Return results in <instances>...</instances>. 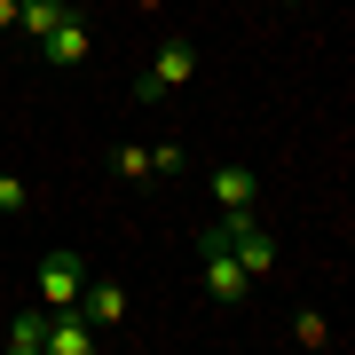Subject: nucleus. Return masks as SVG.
<instances>
[{"mask_svg": "<svg viewBox=\"0 0 355 355\" xmlns=\"http://www.w3.org/2000/svg\"><path fill=\"white\" fill-rule=\"evenodd\" d=\"M198 253H205V292H214V308H237L245 292H253V277H245V261L229 253V229L221 221L198 229Z\"/></svg>", "mask_w": 355, "mask_h": 355, "instance_id": "f257e3e1", "label": "nucleus"}, {"mask_svg": "<svg viewBox=\"0 0 355 355\" xmlns=\"http://www.w3.org/2000/svg\"><path fill=\"white\" fill-rule=\"evenodd\" d=\"M190 71H198V40H166V48L150 55V71L135 79V95H142V103H166L182 79H190Z\"/></svg>", "mask_w": 355, "mask_h": 355, "instance_id": "f03ea898", "label": "nucleus"}, {"mask_svg": "<svg viewBox=\"0 0 355 355\" xmlns=\"http://www.w3.org/2000/svg\"><path fill=\"white\" fill-rule=\"evenodd\" d=\"M221 229H229V253L245 261V277H277V237H268V229L253 221V214H221Z\"/></svg>", "mask_w": 355, "mask_h": 355, "instance_id": "7ed1b4c3", "label": "nucleus"}, {"mask_svg": "<svg viewBox=\"0 0 355 355\" xmlns=\"http://www.w3.org/2000/svg\"><path fill=\"white\" fill-rule=\"evenodd\" d=\"M79 316H87L95 331L127 324V284H119V277H87V284H79Z\"/></svg>", "mask_w": 355, "mask_h": 355, "instance_id": "20e7f679", "label": "nucleus"}, {"mask_svg": "<svg viewBox=\"0 0 355 355\" xmlns=\"http://www.w3.org/2000/svg\"><path fill=\"white\" fill-rule=\"evenodd\" d=\"M79 284H87V261H79V253H48V261H40V300H48V308H71Z\"/></svg>", "mask_w": 355, "mask_h": 355, "instance_id": "39448f33", "label": "nucleus"}, {"mask_svg": "<svg viewBox=\"0 0 355 355\" xmlns=\"http://www.w3.org/2000/svg\"><path fill=\"white\" fill-rule=\"evenodd\" d=\"M87 347H95V324L79 316V300L71 308H48V347H40V355H87Z\"/></svg>", "mask_w": 355, "mask_h": 355, "instance_id": "423d86ee", "label": "nucleus"}, {"mask_svg": "<svg viewBox=\"0 0 355 355\" xmlns=\"http://www.w3.org/2000/svg\"><path fill=\"white\" fill-rule=\"evenodd\" d=\"M253 198H261L253 166H214V205H221V214H253Z\"/></svg>", "mask_w": 355, "mask_h": 355, "instance_id": "0eeeda50", "label": "nucleus"}, {"mask_svg": "<svg viewBox=\"0 0 355 355\" xmlns=\"http://www.w3.org/2000/svg\"><path fill=\"white\" fill-rule=\"evenodd\" d=\"M40 55H48V64H64V71H71V64H87V16L71 8L64 24H55L48 40H40Z\"/></svg>", "mask_w": 355, "mask_h": 355, "instance_id": "6e6552de", "label": "nucleus"}, {"mask_svg": "<svg viewBox=\"0 0 355 355\" xmlns=\"http://www.w3.org/2000/svg\"><path fill=\"white\" fill-rule=\"evenodd\" d=\"M64 16H71V0H16V32L24 40H48Z\"/></svg>", "mask_w": 355, "mask_h": 355, "instance_id": "1a4fd4ad", "label": "nucleus"}, {"mask_svg": "<svg viewBox=\"0 0 355 355\" xmlns=\"http://www.w3.org/2000/svg\"><path fill=\"white\" fill-rule=\"evenodd\" d=\"M0 347H8V355H40V347H48V316L24 308L16 324H0Z\"/></svg>", "mask_w": 355, "mask_h": 355, "instance_id": "9d476101", "label": "nucleus"}, {"mask_svg": "<svg viewBox=\"0 0 355 355\" xmlns=\"http://www.w3.org/2000/svg\"><path fill=\"white\" fill-rule=\"evenodd\" d=\"M292 340H300V347H331V324H324V308H300V316H292Z\"/></svg>", "mask_w": 355, "mask_h": 355, "instance_id": "9b49d317", "label": "nucleus"}, {"mask_svg": "<svg viewBox=\"0 0 355 355\" xmlns=\"http://www.w3.org/2000/svg\"><path fill=\"white\" fill-rule=\"evenodd\" d=\"M111 166H119L127 182H142V174H150V150H142V142H119V150H111Z\"/></svg>", "mask_w": 355, "mask_h": 355, "instance_id": "f8f14e48", "label": "nucleus"}, {"mask_svg": "<svg viewBox=\"0 0 355 355\" xmlns=\"http://www.w3.org/2000/svg\"><path fill=\"white\" fill-rule=\"evenodd\" d=\"M0 214H24V174L16 166H0Z\"/></svg>", "mask_w": 355, "mask_h": 355, "instance_id": "ddd939ff", "label": "nucleus"}, {"mask_svg": "<svg viewBox=\"0 0 355 355\" xmlns=\"http://www.w3.org/2000/svg\"><path fill=\"white\" fill-rule=\"evenodd\" d=\"M150 174H182V142H150Z\"/></svg>", "mask_w": 355, "mask_h": 355, "instance_id": "4468645a", "label": "nucleus"}, {"mask_svg": "<svg viewBox=\"0 0 355 355\" xmlns=\"http://www.w3.org/2000/svg\"><path fill=\"white\" fill-rule=\"evenodd\" d=\"M0 32H16V0H0Z\"/></svg>", "mask_w": 355, "mask_h": 355, "instance_id": "2eb2a0df", "label": "nucleus"}, {"mask_svg": "<svg viewBox=\"0 0 355 355\" xmlns=\"http://www.w3.org/2000/svg\"><path fill=\"white\" fill-rule=\"evenodd\" d=\"M284 8H300V0H284Z\"/></svg>", "mask_w": 355, "mask_h": 355, "instance_id": "dca6fc26", "label": "nucleus"}]
</instances>
